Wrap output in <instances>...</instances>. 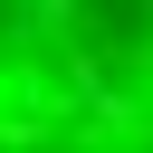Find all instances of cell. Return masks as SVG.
Returning a JSON list of instances; mask_svg holds the SVG:
<instances>
[{"instance_id":"cell-1","label":"cell","mask_w":153,"mask_h":153,"mask_svg":"<svg viewBox=\"0 0 153 153\" xmlns=\"http://www.w3.org/2000/svg\"><path fill=\"white\" fill-rule=\"evenodd\" d=\"M0 153H153V0H0Z\"/></svg>"}]
</instances>
